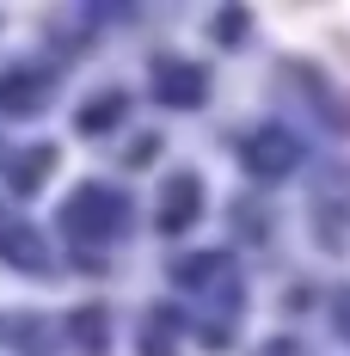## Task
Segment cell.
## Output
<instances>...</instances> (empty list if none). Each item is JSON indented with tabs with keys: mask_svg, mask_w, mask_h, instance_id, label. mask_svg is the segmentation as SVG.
Segmentation results:
<instances>
[{
	"mask_svg": "<svg viewBox=\"0 0 350 356\" xmlns=\"http://www.w3.org/2000/svg\"><path fill=\"white\" fill-rule=\"evenodd\" d=\"M123 221H129V203L105 191V184H86V191H74V203L62 209V227L68 234H93V240H111V234H123Z\"/></svg>",
	"mask_w": 350,
	"mask_h": 356,
	"instance_id": "obj_1",
	"label": "cell"
},
{
	"mask_svg": "<svg viewBox=\"0 0 350 356\" xmlns=\"http://www.w3.org/2000/svg\"><path fill=\"white\" fill-rule=\"evenodd\" d=\"M197 197H203V184L191 172H178L173 184H166V209H160V227L166 234H184L191 221H197Z\"/></svg>",
	"mask_w": 350,
	"mask_h": 356,
	"instance_id": "obj_4",
	"label": "cell"
},
{
	"mask_svg": "<svg viewBox=\"0 0 350 356\" xmlns=\"http://www.w3.org/2000/svg\"><path fill=\"white\" fill-rule=\"evenodd\" d=\"M43 80L37 74H0V111H37Z\"/></svg>",
	"mask_w": 350,
	"mask_h": 356,
	"instance_id": "obj_5",
	"label": "cell"
},
{
	"mask_svg": "<svg viewBox=\"0 0 350 356\" xmlns=\"http://www.w3.org/2000/svg\"><path fill=\"white\" fill-rule=\"evenodd\" d=\"M246 166H252V172H264V178L289 172V166H295V142H289L283 129H258V136L246 142Z\"/></svg>",
	"mask_w": 350,
	"mask_h": 356,
	"instance_id": "obj_2",
	"label": "cell"
},
{
	"mask_svg": "<svg viewBox=\"0 0 350 356\" xmlns=\"http://www.w3.org/2000/svg\"><path fill=\"white\" fill-rule=\"evenodd\" d=\"M154 86L166 105H203V68H191V62H160Z\"/></svg>",
	"mask_w": 350,
	"mask_h": 356,
	"instance_id": "obj_3",
	"label": "cell"
},
{
	"mask_svg": "<svg viewBox=\"0 0 350 356\" xmlns=\"http://www.w3.org/2000/svg\"><path fill=\"white\" fill-rule=\"evenodd\" d=\"M154 147H160V142H154V136H141V142L129 147V160H136V166H141V160H154Z\"/></svg>",
	"mask_w": 350,
	"mask_h": 356,
	"instance_id": "obj_7",
	"label": "cell"
},
{
	"mask_svg": "<svg viewBox=\"0 0 350 356\" xmlns=\"http://www.w3.org/2000/svg\"><path fill=\"white\" fill-rule=\"evenodd\" d=\"M117 117H123V99H117V92H111L105 105H86V111H80V129H111V123H117Z\"/></svg>",
	"mask_w": 350,
	"mask_h": 356,
	"instance_id": "obj_6",
	"label": "cell"
}]
</instances>
